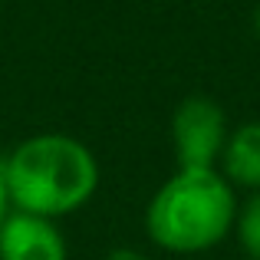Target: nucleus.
<instances>
[{
  "instance_id": "nucleus-1",
  "label": "nucleus",
  "mask_w": 260,
  "mask_h": 260,
  "mask_svg": "<svg viewBox=\"0 0 260 260\" xmlns=\"http://www.w3.org/2000/svg\"><path fill=\"white\" fill-rule=\"evenodd\" d=\"M0 165L13 211L50 221L79 211L99 188L95 155L66 132L30 135L7 158H0Z\"/></svg>"
},
{
  "instance_id": "nucleus-2",
  "label": "nucleus",
  "mask_w": 260,
  "mask_h": 260,
  "mask_svg": "<svg viewBox=\"0 0 260 260\" xmlns=\"http://www.w3.org/2000/svg\"><path fill=\"white\" fill-rule=\"evenodd\" d=\"M237 204L217 168H178L148 201L145 234L168 254H204L234 231Z\"/></svg>"
},
{
  "instance_id": "nucleus-3",
  "label": "nucleus",
  "mask_w": 260,
  "mask_h": 260,
  "mask_svg": "<svg viewBox=\"0 0 260 260\" xmlns=\"http://www.w3.org/2000/svg\"><path fill=\"white\" fill-rule=\"evenodd\" d=\"M228 115L211 95H184L172 112V145L178 168H217L228 145Z\"/></svg>"
},
{
  "instance_id": "nucleus-4",
  "label": "nucleus",
  "mask_w": 260,
  "mask_h": 260,
  "mask_svg": "<svg viewBox=\"0 0 260 260\" xmlns=\"http://www.w3.org/2000/svg\"><path fill=\"white\" fill-rule=\"evenodd\" d=\"M66 237L56 221L10 211L0 228V260H66Z\"/></svg>"
},
{
  "instance_id": "nucleus-5",
  "label": "nucleus",
  "mask_w": 260,
  "mask_h": 260,
  "mask_svg": "<svg viewBox=\"0 0 260 260\" xmlns=\"http://www.w3.org/2000/svg\"><path fill=\"white\" fill-rule=\"evenodd\" d=\"M217 172L228 178L234 191H247V194L260 191V119L231 128Z\"/></svg>"
},
{
  "instance_id": "nucleus-6",
  "label": "nucleus",
  "mask_w": 260,
  "mask_h": 260,
  "mask_svg": "<svg viewBox=\"0 0 260 260\" xmlns=\"http://www.w3.org/2000/svg\"><path fill=\"white\" fill-rule=\"evenodd\" d=\"M234 237L241 244L247 260H260V191L247 194L237 204V217H234Z\"/></svg>"
},
{
  "instance_id": "nucleus-7",
  "label": "nucleus",
  "mask_w": 260,
  "mask_h": 260,
  "mask_svg": "<svg viewBox=\"0 0 260 260\" xmlns=\"http://www.w3.org/2000/svg\"><path fill=\"white\" fill-rule=\"evenodd\" d=\"M10 211H13V204H10V191H7V181H4V165H0V228L10 217Z\"/></svg>"
},
{
  "instance_id": "nucleus-8",
  "label": "nucleus",
  "mask_w": 260,
  "mask_h": 260,
  "mask_svg": "<svg viewBox=\"0 0 260 260\" xmlns=\"http://www.w3.org/2000/svg\"><path fill=\"white\" fill-rule=\"evenodd\" d=\"M106 260H148L142 250H135V247H115V250H109Z\"/></svg>"
},
{
  "instance_id": "nucleus-9",
  "label": "nucleus",
  "mask_w": 260,
  "mask_h": 260,
  "mask_svg": "<svg viewBox=\"0 0 260 260\" xmlns=\"http://www.w3.org/2000/svg\"><path fill=\"white\" fill-rule=\"evenodd\" d=\"M254 37H257V43H260V4H257V10H254Z\"/></svg>"
},
{
  "instance_id": "nucleus-10",
  "label": "nucleus",
  "mask_w": 260,
  "mask_h": 260,
  "mask_svg": "<svg viewBox=\"0 0 260 260\" xmlns=\"http://www.w3.org/2000/svg\"><path fill=\"white\" fill-rule=\"evenodd\" d=\"M241 260H247V257H241Z\"/></svg>"
}]
</instances>
